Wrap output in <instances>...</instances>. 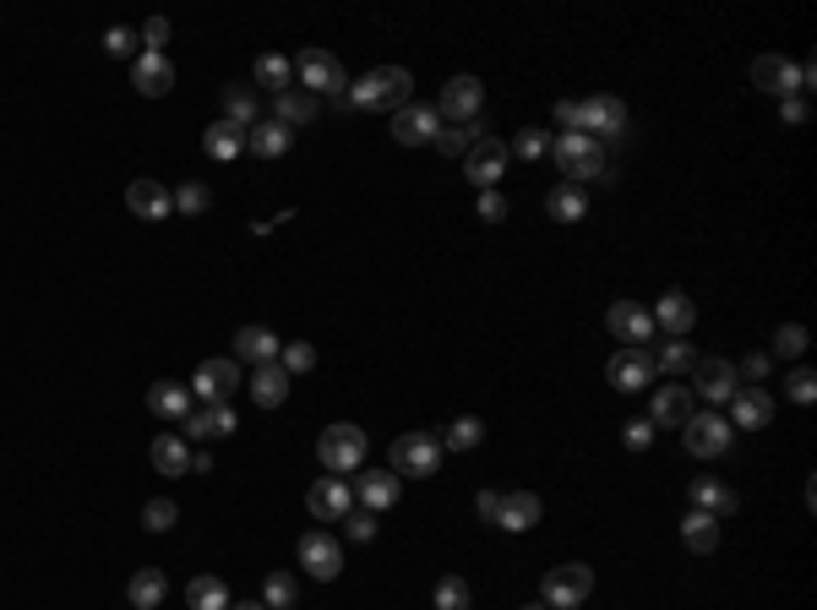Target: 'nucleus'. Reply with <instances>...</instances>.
Instances as JSON below:
<instances>
[{"mask_svg": "<svg viewBox=\"0 0 817 610\" xmlns=\"http://www.w3.org/2000/svg\"><path fill=\"white\" fill-rule=\"evenodd\" d=\"M409 94H415V77H409L403 66H376L365 72L354 88H343L332 104L338 110H370V115H398L409 104Z\"/></svg>", "mask_w": 817, "mask_h": 610, "instance_id": "nucleus-1", "label": "nucleus"}, {"mask_svg": "<svg viewBox=\"0 0 817 610\" xmlns=\"http://www.w3.org/2000/svg\"><path fill=\"white\" fill-rule=\"evenodd\" d=\"M551 159H556V170L578 186V180H605V148L594 142V137H583V132H562L556 142H551Z\"/></svg>", "mask_w": 817, "mask_h": 610, "instance_id": "nucleus-2", "label": "nucleus"}, {"mask_svg": "<svg viewBox=\"0 0 817 610\" xmlns=\"http://www.w3.org/2000/svg\"><path fill=\"white\" fill-rule=\"evenodd\" d=\"M365 447H370L365 431H360V425H343V420L316 436V458H322L327 474H354V469L365 463Z\"/></svg>", "mask_w": 817, "mask_h": 610, "instance_id": "nucleus-3", "label": "nucleus"}, {"mask_svg": "<svg viewBox=\"0 0 817 610\" xmlns=\"http://www.w3.org/2000/svg\"><path fill=\"white\" fill-rule=\"evenodd\" d=\"M540 594H545V605H551V610H578V605L594 594V572H589L583 561H562V567H551V572H545Z\"/></svg>", "mask_w": 817, "mask_h": 610, "instance_id": "nucleus-4", "label": "nucleus"}, {"mask_svg": "<svg viewBox=\"0 0 817 610\" xmlns=\"http://www.w3.org/2000/svg\"><path fill=\"white\" fill-rule=\"evenodd\" d=\"M437 463H442V436H431V431H409L392 441V474L426 480V474H437Z\"/></svg>", "mask_w": 817, "mask_h": 610, "instance_id": "nucleus-5", "label": "nucleus"}, {"mask_svg": "<svg viewBox=\"0 0 817 610\" xmlns=\"http://www.w3.org/2000/svg\"><path fill=\"white\" fill-rule=\"evenodd\" d=\"M294 88H305L311 99L316 94H343V66H338V55H327V50H305V55H294Z\"/></svg>", "mask_w": 817, "mask_h": 610, "instance_id": "nucleus-6", "label": "nucleus"}, {"mask_svg": "<svg viewBox=\"0 0 817 610\" xmlns=\"http://www.w3.org/2000/svg\"><path fill=\"white\" fill-rule=\"evenodd\" d=\"M507 142H497V137H475L469 142V153H464V175L475 180V191H497V180L507 175Z\"/></svg>", "mask_w": 817, "mask_h": 610, "instance_id": "nucleus-7", "label": "nucleus"}, {"mask_svg": "<svg viewBox=\"0 0 817 610\" xmlns=\"http://www.w3.org/2000/svg\"><path fill=\"white\" fill-rule=\"evenodd\" d=\"M627 126V104L621 99H611V94H589V99H578V132L583 137H616Z\"/></svg>", "mask_w": 817, "mask_h": 610, "instance_id": "nucleus-8", "label": "nucleus"}, {"mask_svg": "<svg viewBox=\"0 0 817 610\" xmlns=\"http://www.w3.org/2000/svg\"><path fill=\"white\" fill-rule=\"evenodd\" d=\"M240 393V360H202L191 376V398L202 403H229Z\"/></svg>", "mask_w": 817, "mask_h": 610, "instance_id": "nucleus-9", "label": "nucleus"}, {"mask_svg": "<svg viewBox=\"0 0 817 610\" xmlns=\"http://www.w3.org/2000/svg\"><path fill=\"white\" fill-rule=\"evenodd\" d=\"M300 567H305L316 583H332V577L343 572V545H338L327 528H311V534H300Z\"/></svg>", "mask_w": 817, "mask_h": 610, "instance_id": "nucleus-10", "label": "nucleus"}, {"mask_svg": "<svg viewBox=\"0 0 817 610\" xmlns=\"http://www.w3.org/2000/svg\"><path fill=\"white\" fill-rule=\"evenodd\" d=\"M736 387H741V376H736V365L730 360H697L692 365V398H703V403H730L736 398Z\"/></svg>", "mask_w": 817, "mask_h": 610, "instance_id": "nucleus-11", "label": "nucleus"}, {"mask_svg": "<svg viewBox=\"0 0 817 610\" xmlns=\"http://www.w3.org/2000/svg\"><path fill=\"white\" fill-rule=\"evenodd\" d=\"M480 99H486L480 77H453V83L442 88V99H437V115H442L448 126H469V121L480 115Z\"/></svg>", "mask_w": 817, "mask_h": 610, "instance_id": "nucleus-12", "label": "nucleus"}, {"mask_svg": "<svg viewBox=\"0 0 817 610\" xmlns=\"http://www.w3.org/2000/svg\"><path fill=\"white\" fill-rule=\"evenodd\" d=\"M692 414H697V398H692L681 382H659V387H654V398H649V425H670V431H681Z\"/></svg>", "mask_w": 817, "mask_h": 610, "instance_id": "nucleus-13", "label": "nucleus"}, {"mask_svg": "<svg viewBox=\"0 0 817 610\" xmlns=\"http://www.w3.org/2000/svg\"><path fill=\"white\" fill-rule=\"evenodd\" d=\"M681 431H687V452L692 458H719V452H730V436H736L725 414H692Z\"/></svg>", "mask_w": 817, "mask_h": 610, "instance_id": "nucleus-14", "label": "nucleus"}, {"mask_svg": "<svg viewBox=\"0 0 817 610\" xmlns=\"http://www.w3.org/2000/svg\"><path fill=\"white\" fill-rule=\"evenodd\" d=\"M126 208H131V219L164 224V219H175V191L164 180H131L126 186Z\"/></svg>", "mask_w": 817, "mask_h": 610, "instance_id": "nucleus-15", "label": "nucleus"}, {"mask_svg": "<svg viewBox=\"0 0 817 610\" xmlns=\"http://www.w3.org/2000/svg\"><path fill=\"white\" fill-rule=\"evenodd\" d=\"M605 327H611L627 349H643V344L654 338V316H649L638 300H616V306L605 311Z\"/></svg>", "mask_w": 817, "mask_h": 610, "instance_id": "nucleus-16", "label": "nucleus"}, {"mask_svg": "<svg viewBox=\"0 0 817 610\" xmlns=\"http://www.w3.org/2000/svg\"><path fill=\"white\" fill-rule=\"evenodd\" d=\"M752 88L779 94V99H795V94H801V66H790L784 55H757V61H752Z\"/></svg>", "mask_w": 817, "mask_h": 610, "instance_id": "nucleus-17", "label": "nucleus"}, {"mask_svg": "<svg viewBox=\"0 0 817 610\" xmlns=\"http://www.w3.org/2000/svg\"><path fill=\"white\" fill-rule=\"evenodd\" d=\"M605 376H611L616 393H643V387L654 382V354H649V349H621V354L605 365Z\"/></svg>", "mask_w": 817, "mask_h": 610, "instance_id": "nucleus-18", "label": "nucleus"}, {"mask_svg": "<svg viewBox=\"0 0 817 610\" xmlns=\"http://www.w3.org/2000/svg\"><path fill=\"white\" fill-rule=\"evenodd\" d=\"M774 420V393L768 387H736L730 398V431H763Z\"/></svg>", "mask_w": 817, "mask_h": 610, "instance_id": "nucleus-19", "label": "nucleus"}, {"mask_svg": "<svg viewBox=\"0 0 817 610\" xmlns=\"http://www.w3.org/2000/svg\"><path fill=\"white\" fill-rule=\"evenodd\" d=\"M235 409L229 403H202V409H191L186 420H180V431H186V441H218V436H235Z\"/></svg>", "mask_w": 817, "mask_h": 610, "instance_id": "nucleus-20", "label": "nucleus"}, {"mask_svg": "<svg viewBox=\"0 0 817 610\" xmlns=\"http://www.w3.org/2000/svg\"><path fill=\"white\" fill-rule=\"evenodd\" d=\"M437 126H442V115H437L431 104H403V110L392 115V142L420 148V142H431V137H437Z\"/></svg>", "mask_w": 817, "mask_h": 610, "instance_id": "nucleus-21", "label": "nucleus"}, {"mask_svg": "<svg viewBox=\"0 0 817 610\" xmlns=\"http://www.w3.org/2000/svg\"><path fill=\"white\" fill-rule=\"evenodd\" d=\"M349 480H316L311 485V496H305V507H311V518L316 523H343L349 518Z\"/></svg>", "mask_w": 817, "mask_h": 610, "instance_id": "nucleus-22", "label": "nucleus"}, {"mask_svg": "<svg viewBox=\"0 0 817 610\" xmlns=\"http://www.w3.org/2000/svg\"><path fill=\"white\" fill-rule=\"evenodd\" d=\"M540 496L535 490H502V507H497V528H507V534H524V528H535L540 523Z\"/></svg>", "mask_w": 817, "mask_h": 610, "instance_id": "nucleus-23", "label": "nucleus"}, {"mask_svg": "<svg viewBox=\"0 0 817 610\" xmlns=\"http://www.w3.org/2000/svg\"><path fill=\"white\" fill-rule=\"evenodd\" d=\"M131 83H137V94L142 99H164L169 88H175V66H169V55H137V66H131Z\"/></svg>", "mask_w": 817, "mask_h": 610, "instance_id": "nucleus-24", "label": "nucleus"}, {"mask_svg": "<svg viewBox=\"0 0 817 610\" xmlns=\"http://www.w3.org/2000/svg\"><path fill=\"white\" fill-rule=\"evenodd\" d=\"M284 398H289V371H284L278 360H273V365H256V371H251V403H256V409H278Z\"/></svg>", "mask_w": 817, "mask_h": 610, "instance_id": "nucleus-25", "label": "nucleus"}, {"mask_svg": "<svg viewBox=\"0 0 817 610\" xmlns=\"http://www.w3.org/2000/svg\"><path fill=\"white\" fill-rule=\"evenodd\" d=\"M202 153H208V159H218V164H229L235 153H246V126H235V121H213V126L202 132Z\"/></svg>", "mask_w": 817, "mask_h": 610, "instance_id": "nucleus-26", "label": "nucleus"}, {"mask_svg": "<svg viewBox=\"0 0 817 610\" xmlns=\"http://www.w3.org/2000/svg\"><path fill=\"white\" fill-rule=\"evenodd\" d=\"M654 322H659L670 338H687V327L697 322V306H692L681 289H670V295H659V306H654Z\"/></svg>", "mask_w": 817, "mask_h": 610, "instance_id": "nucleus-27", "label": "nucleus"}, {"mask_svg": "<svg viewBox=\"0 0 817 610\" xmlns=\"http://www.w3.org/2000/svg\"><path fill=\"white\" fill-rule=\"evenodd\" d=\"M148 409L159 414V420H186L191 414V387H180V382H153L148 387Z\"/></svg>", "mask_w": 817, "mask_h": 610, "instance_id": "nucleus-28", "label": "nucleus"}, {"mask_svg": "<svg viewBox=\"0 0 817 610\" xmlns=\"http://www.w3.org/2000/svg\"><path fill=\"white\" fill-rule=\"evenodd\" d=\"M354 490H360V507H365V512H381V507H392V501H398V490H403V485L392 480V469H370V474H360V480H354Z\"/></svg>", "mask_w": 817, "mask_h": 610, "instance_id": "nucleus-29", "label": "nucleus"}, {"mask_svg": "<svg viewBox=\"0 0 817 610\" xmlns=\"http://www.w3.org/2000/svg\"><path fill=\"white\" fill-rule=\"evenodd\" d=\"M741 501L725 480H692V512H708V518H730Z\"/></svg>", "mask_w": 817, "mask_h": 610, "instance_id": "nucleus-30", "label": "nucleus"}, {"mask_svg": "<svg viewBox=\"0 0 817 610\" xmlns=\"http://www.w3.org/2000/svg\"><path fill=\"white\" fill-rule=\"evenodd\" d=\"M273 110H278L273 121H278V126H289V132H294V126H311V121L322 115V104H316L305 88H289V94H278V99H273Z\"/></svg>", "mask_w": 817, "mask_h": 610, "instance_id": "nucleus-31", "label": "nucleus"}, {"mask_svg": "<svg viewBox=\"0 0 817 610\" xmlns=\"http://www.w3.org/2000/svg\"><path fill=\"white\" fill-rule=\"evenodd\" d=\"M289 142H294V132H289V126H278V121H256V126L246 132V148H251L256 159H284V153H289Z\"/></svg>", "mask_w": 817, "mask_h": 610, "instance_id": "nucleus-32", "label": "nucleus"}, {"mask_svg": "<svg viewBox=\"0 0 817 610\" xmlns=\"http://www.w3.org/2000/svg\"><path fill=\"white\" fill-rule=\"evenodd\" d=\"M278 338L267 333V327H240L235 333V360H251V365H273L278 360Z\"/></svg>", "mask_w": 817, "mask_h": 610, "instance_id": "nucleus-33", "label": "nucleus"}, {"mask_svg": "<svg viewBox=\"0 0 817 610\" xmlns=\"http://www.w3.org/2000/svg\"><path fill=\"white\" fill-rule=\"evenodd\" d=\"M545 213H551L556 224H578V219L589 213V197H583V186H573V180L551 186V197H545Z\"/></svg>", "mask_w": 817, "mask_h": 610, "instance_id": "nucleus-34", "label": "nucleus"}, {"mask_svg": "<svg viewBox=\"0 0 817 610\" xmlns=\"http://www.w3.org/2000/svg\"><path fill=\"white\" fill-rule=\"evenodd\" d=\"M131 610H159L164 605V594H169V577L159 572V567H142V572H131Z\"/></svg>", "mask_w": 817, "mask_h": 610, "instance_id": "nucleus-35", "label": "nucleus"}, {"mask_svg": "<svg viewBox=\"0 0 817 610\" xmlns=\"http://www.w3.org/2000/svg\"><path fill=\"white\" fill-rule=\"evenodd\" d=\"M153 469H159L164 480H180V474L191 469V447H186V436H159V441H153Z\"/></svg>", "mask_w": 817, "mask_h": 610, "instance_id": "nucleus-36", "label": "nucleus"}, {"mask_svg": "<svg viewBox=\"0 0 817 610\" xmlns=\"http://www.w3.org/2000/svg\"><path fill=\"white\" fill-rule=\"evenodd\" d=\"M681 545H687V550H697V556H708V550L719 545V518H708V512H687V518H681Z\"/></svg>", "mask_w": 817, "mask_h": 610, "instance_id": "nucleus-37", "label": "nucleus"}, {"mask_svg": "<svg viewBox=\"0 0 817 610\" xmlns=\"http://www.w3.org/2000/svg\"><path fill=\"white\" fill-rule=\"evenodd\" d=\"M224 121H235V126H246V132H251V126L262 121L256 94H251V88H240V83H229V88H224Z\"/></svg>", "mask_w": 817, "mask_h": 610, "instance_id": "nucleus-38", "label": "nucleus"}, {"mask_svg": "<svg viewBox=\"0 0 817 610\" xmlns=\"http://www.w3.org/2000/svg\"><path fill=\"white\" fill-rule=\"evenodd\" d=\"M186 605H191V610H229V588H224L213 572H202V577L186 583Z\"/></svg>", "mask_w": 817, "mask_h": 610, "instance_id": "nucleus-39", "label": "nucleus"}, {"mask_svg": "<svg viewBox=\"0 0 817 610\" xmlns=\"http://www.w3.org/2000/svg\"><path fill=\"white\" fill-rule=\"evenodd\" d=\"M256 83H262V94H289L294 88V61H284V55H262L256 61Z\"/></svg>", "mask_w": 817, "mask_h": 610, "instance_id": "nucleus-40", "label": "nucleus"}, {"mask_svg": "<svg viewBox=\"0 0 817 610\" xmlns=\"http://www.w3.org/2000/svg\"><path fill=\"white\" fill-rule=\"evenodd\" d=\"M486 441V425L475 420V414H464V420H453L448 425V436H442V452H475Z\"/></svg>", "mask_w": 817, "mask_h": 610, "instance_id": "nucleus-41", "label": "nucleus"}, {"mask_svg": "<svg viewBox=\"0 0 817 610\" xmlns=\"http://www.w3.org/2000/svg\"><path fill=\"white\" fill-rule=\"evenodd\" d=\"M692 365H697V354H692L687 338H670V344H659V354H654V371H665V376H681V371H692Z\"/></svg>", "mask_w": 817, "mask_h": 610, "instance_id": "nucleus-42", "label": "nucleus"}, {"mask_svg": "<svg viewBox=\"0 0 817 610\" xmlns=\"http://www.w3.org/2000/svg\"><path fill=\"white\" fill-rule=\"evenodd\" d=\"M294 599H300V583H294L289 572H273V577L262 583V605H267V610H294Z\"/></svg>", "mask_w": 817, "mask_h": 610, "instance_id": "nucleus-43", "label": "nucleus"}, {"mask_svg": "<svg viewBox=\"0 0 817 610\" xmlns=\"http://www.w3.org/2000/svg\"><path fill=\"white\" fill-rule=\"evenodd\" d=\"M475 137H486V126H437V137H431V142H437L442 153H453V159H464Z\"/></svg>", "mask_w": 817, "mask_h": 610, "instance_id": "nucleus-44", "label": "nucleus"}, {"mask_svg": "<svg viewBox=\"0 0 817 610\" xmlns=\"http://www.w3.org/2000/svg\"><path fill=\"white\" fill-rule=\"evenodd\" d=\"M208 208H213V197H208V186H202V180H186V186H175V213L197 219V213H208Z\"/></svg>", "mask_w": 817, "mask_h": 610, "instance_id": "nucleus-45", "label": "nucleus"}, {"mask_svg": "<svg viewBox=\"0 0 817 610\" xmlns=\"http://www.w3.org/2000/svg\"><path fill=\"white\" fill-rule=\"evenodd\" d=\"M142 523H148L153 534H164V528H175V523H180V507H175V496H153V501L142 507Z\"/></svg>", "mask_w": 817, "mask_h": 610, "instance_id": "nucleus-46", "label": "nucleus"}, {"mask_svg": "<svg viewBox=\"0 0 817 610\" xmlns=\"http://www.w3.org/2000/svg\"><path fill=\"white\" fill-rule=\"evenodd\" d=\"M507 153H518L524 164H529V159H545V153H551V132H535V126H524V132L513 137V148H507Z\"/></svg>", "mask_w": 817, "mask_h": 610, "instance_id": "nucleus-47", "label": "nucleus"}, {"mask_svg": "<svg viewBox=\"0 0 817 610\" xmlns=\"http://www.w3.org/2000/svg\"><path fill=\"white\" fill-rule=\"evenodd\" d=\"M431 599H437V610H475V605H469V583H464V577H442Z\"/></svg>", "mask_w": 817, "mask_h": 610, "instance_id": "nucleus-48", "label": "nucleus"}, {"mask_svg": "<svg viewBox=\"0 0 817 610\" xmlns=\"http://www.w3.org/2000/svg\"><path fill=\"white\" fill-rule=\"evenodd\" d=\"M278 365H284L289 376H305V371L316 365V349H311L305 338H300V344H284V349H278Z\"/></svg>", "mask_w": 817, "mask_h": 610, "instance_id": "nucleus-49", "label": "nucleus"}, {"mask_svg": "<svg viewBox=\"0 0 817 610\" xmlns=\"http://www.w3.org/2000/svg\"><path fill=\"white\" fill-rule=\"evenodd\" d=\"M801 349H806V327H801V322H784V327L774 333V354H779V360H795Z\"/></svg>", "mask_w": 817, "mask_h": 610, "instance_id": "nucleus-50", "label": "nucleus"}, {"mask_svg": "<svg viewBox=\"0 0 817 610\" xmlns=\"http://www.w3.org/2000/svg\"><path fill=\"white\" fill-rule=\"evenodd\" d=\"M137 45H142V34H131V28H110V34H104V50H110L115 61H131Z\"/></svg>", "mask_w": 817, "mask_h": 610, "instance_id": "nucleus-51", "label": "nucleus"}, {"mask_svg": "<svg viewBox=\"0 0 817 610\" xmlns=\"http://www.w3.org/2000/svg\"><path fill=\"white\" fill-rule=\"evenodd\" d=\"M475 219H486V224H502V219H507V197H502V191H480V202H475Z\"/></svg>", "mask_w": 817, "mask_h": 610, "instance_id": "nucleus-52", "label": "nucleus"}, {"mask_svg": "<svg viewBox=\"0 0 817 610\" xmlns=\"http://www.w3.org/2000/svg\"><path fill=\"white\" fill-rule=\"evenodd\" d=\"M784 393H790V403H812V398H817V376H812V371H790Z\"/></svg>", "mask_w": 817, "mask_h": 610, "instance_id": "nucleus-53", "label": "nucleus"}, {"mask_svg": "<svg viewBox=\"0 0 817 610\" xmlns=\"http://www.w3.org/2000/svg\"><path fill=\"white\" fill-rule=\"evenodd\" d=\"M343 523H349V539H360V545H365V539H376V512L349 507V518H343Z\"/></svg>", "mask_w": 817, "mask_h": 610, "instance_id": "nucleus-54", "label": "nucleus"}, {"mask_svg": "<svg viewBox=\"0 0 817 610\" xmlns=\"http://www.w3.org/2000/svg\"><path fill=\"white\" fill-rule=\"evenodd\" d=\"M142 45H148V55H164V45H169V23H164V17H153V23L142 28Z\"/></svg>", "mask_w": 817, "mask_h": 610, "instance_id": "nucleus-55", "label": "nucleus"}, {"mask_svg": "<svg viewBox=\"0 0 817 610\" xmlns=\"http://www.w3.org/2000/svg\"><path fill=\"white\" fill-rule=\"evenodd\" d=\"M621 441H627V447H632V452H643V447H649V441H654V425H649V420H632V425H627V431H621Z\"/></svg>", "mask_w": 817, "mask_h": 610, "instance_id": "nucleus-56", "label": "nucleus"}, {"mask_svg": "<svg viewBox=\"0 0 817 610\" xmlns=\"http://www.w3.org/2000/svg\"><path fill=\"white\" fill-rule=\"evenodd\" d=\"M556 126H562V132H578V99H562V104H556Z\"/></svg>", "mask_w": 817, "mask_h": 610, "instance_id": "nucleus-57", "label": "nucleus"}, {"mask_svg": "<svg viewBox=\"0 0 817 610\" xmlns=\"http://www.w3.org/2000/svg\"><path fill=\"white\" fill-rule=\"evenodd\" d=\"M779 121H784V126H801V121H806V104H801V99H779Z\"/></svg>", "mask_w": 817, "mask_h": 610, "instance_id": "nucleus-58", "label": "nucleus"}, {"mask_svg": "<svg viewBox=\"0 0 817 610\" xmlns=\"http://www.w3.org/2000/svg\"><path fill=\"white\" fill-rule=\"evenodd\" d=\"M741 371H746V382H752V387H763V376H768V354H746V365H741Z\"/></svg>", "mask_w": 817, "mask_h": 610, "instance_id": "nucleus-59", "label": "nucleus"}, {"mask_svg": "<svg viewBox=\"0 0 817 610\" xmlns=\"http://www.w3.org/2000/svg\"><path fill=\"white\" fill-rule=\"evenodd\" d=\"M475 507H480V518H486V523H497V507H502V490H480V496H475Z\"/></svg>", "mask_w": 817, "mask_h": 610, "instance_id": "nucleus-60", "label": "nucleus"}, {"mask_svg": "<svg viewBox=\"0 0 817 610\" xmlns=\"http://www.w3.org/2000/svg\"><path fill=\"white\" fill-rule=\"evenodd\" d=\"M229 610H267V605H262V599H251V605H229Z\"/></svg>", "mask_w": 817, "mask_h": 610, "instance_id": "nucleus-61", "label": "nucleus"}, {"mask_svg": "<svg viewBox=\"0 0 817 610\" xmlns=\"http://www.w3.org/2000/svg\"><path fill=\"white\" fill-rule=\"evenodd\" d=\"M524 610H551V605H524Z\"/></svg>", "mask_w": 817, "mask_h": 610, "instance_id": "nucleus-62", "label": "nucleus"}]
</instances>
